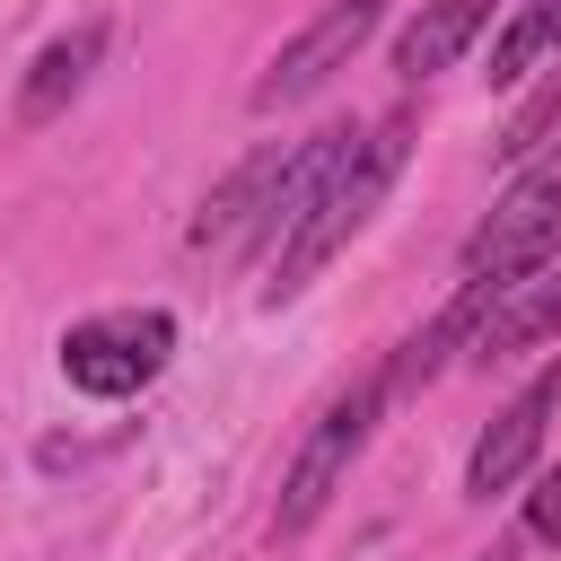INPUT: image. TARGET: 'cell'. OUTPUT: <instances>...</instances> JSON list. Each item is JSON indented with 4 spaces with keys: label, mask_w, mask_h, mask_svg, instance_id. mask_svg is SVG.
Masks as SVG:
<instances>
[{
    "label": "cell",
    "mask_w": 561,
    "mask_h": 561,
    "mask_svg": "<svg viewBox=\"0 0 561 561\" xmlns=\"http://www.w3.org/2000/svg\"><path fill=\"white\" fill-rule=\"evenodd\" d=\"M96 53H105V18H79L70 35H53V44L26 61V79H18V123H53V114L88 88Z\"/></svg>",
    "instance_id": "obj_9"
},
{
    "label": "cell",
    "mask_w": 561,
    "mask_h": 561,
    "mask_svg": "<svg viewBox=\"0 0 561 561\" xmlns=\"http://www.w3.org/2000/svg\"><path fill=\"white\" fill-rule=\"evenodd\" d=\"M167 351H175V316L167 307H123V316H88V324L61 333V377L96 403H123L167 368Z\"/></svg>",
    "instance_id": "obj_4"
},
{
    "label": "cell",
    "mask_w": 561,
    "mask_h": 561,
    "mask_svg": "<svg viewBox=\"0 0 561 561\" xmlns=\"http://www.w3.org/2000/svg\"><path fill=\"white\" fill-rule=\"evenodd\" d=\"M552 403H561V359L473 438V456H465V500H491V491H508L526 465H535V447H543V421H552Z\"/></svg>",
    "instance_id": "obj_7"
},
{
    "label": "cell",
    "mask_w": 561,
    "mask_h": 561,
    "mask_svg": "<svg viewBox=\"0 0 561 561\" xmlns=\"http://www.w3.org/2000/svg\"><path fill=\"white\" fill-rule=\"evenodd\" d=\"M561 254V149L526 158V175L491 202V219L465 237V280H517Z\"/></svg>",
    "instance_id": "obj_3"
},
{
    "label": "cell",
    "mask_w": 561,
    "mask_h": 561,
    "mask_svg": "<svg viewBox=\"0 0 561 561\" xmlns=\"http://www.w3.org/2000/svg\"><path fill=\"white\" fill-rule=\"evenodd\" d=\"M280 158L289 149H254L210 202H202V219H193V254H263V210H272V184H280Z\"/></svg>",
    "instance_id": "obj_8"
},
{
    "label": "cell",
    "mask_w": 561,
    "mask_h": 561,
    "mask_svg": "<svg viewBox=\"0 0 561 561\" xmlns=\"http://www.w3.org/2000/svg\"><path fill=\"white\" fill-rule=\"evenodd\" d=\"M465 351L508 359L526 342H561V263H535L517 280H465Z\"/></svg>",
    "instance_id": "obj_6"
},
{
    "label": "cell",
    "mask_w": 561,
    "mask_h": 561,
    "mask_svg": "<svg viewBox=\"0 0 561 561\" xmlns=\"http://www.w3.org/2000/svg\"><path fill=\"white\" fill-rule=\"evenodd\" d=\"M543 53H561V0H526V9L508 18L500 53H491V88H517Z\"/></svg>",
    "instance_id": "obj_11"
},
{
    "label": "cell",
    "mask_w": 561,
    "mask_h": 561,
    "mask_svg": "<svg viewBox=\"0 0 561 561\" xmlns=\"http://www.w3.org/2000/svg\"><path fill=\"white\" fill-rule=\"evenodd\" d=\"M403 149H412V123L403 114H386V123H368L359 140H351V158L324 175V193H316V210L280 237V254H272V272H263V307H289L368 219H377V202L394 193V175H403Z\"/></svg>",
    "instance_id": "obj_1"
},
{
    "label": "cell",
    "mask_w": 561,
    "mask_h": 561,
    "mask_svg": "<svg viewBox=\"0 0 561 561\" xmlns=\"http://www.w3.org/2000/svg\"><path fill=\"white\" fill-rule=\"evenodd\" d=\"M491 9H500V0H421V18L394 35V70H403V79H438V70H456L465 44L491 26Z\"/></svg>",
    "instance_id": "obj_10"
},
{
    "label": "cell",
    "mask_w": 561,
    "mask_h": 561,
    "mask_svg": "<svg viewBox=\"0 0 561 561\" xmlns=\"http://www.w3.org/2000/svg\"><path fill=\"white\" fill-rule=\"evenodd\" d=\"M552 131H561V61H552V70H543V88H535V96H526V105L500 123V140H491V149H500L508 167H526V158H535Z\"/></svg>",
    "instance_id": "obj_12"
},
{
    "label": "cell",
    "mask_w": 561,
    "mask_h": 561,
    "mask_svg": "<svg viewBox=\"0 0 561 561\" xmlns=\"http://www.w3.org/2000/svg\"><path fill=\"white\" fill-rule=\"evenodd\" d=\"M377 403H386V377H359L351 394H333V403L316 412V430L298 438V456H289V473H280V508H272V535H280V543L324 517V500L342 491L351 456H359L368 430H377Z\"/></svg>",
    "instance_id": "obj_2"
},
{
    "label": "cell",
    "mask_w": 561,
    "mask_h": 561,
    "mask_svg": "<svg viewBox=\"0 0 561 561\" xmlns=\"http://www.w3.org/2000/svg\"><path fill=\"white\" fill-rule=\"evenodd\" d=\"M526 535H543V543H561V465L526 491Z\"/></svg>",
    "instance_id": "obj_13"
},
{
    "label": "cell",
    "mask_w": 561,
    "mask_h": 561,
    "mask_svg": "<svg viewBox=\"0 0 561 561\" xmlns=\"http://www.w3.org/2000/svg\"><path fill=\"white\" fill-rule=\"evenodd\" d=\"M377 26H386V0H324V9L272 53V70L254 79V114H280V105H307L316 88H333V70H351Z\"/></svg>",
    "instance_id": "obj_5"
},
{
    "label": "cell",
    "mask_w": 561,
    "mask_h": 561,
    "mask_svg": "<svg viewBox=\"0 0 561 561\" xmlns=\"http://www.w3.org/2000/svg\"><path fill=\"white\" fill-rule=\"evenodd\" d=\"M473 561H517V543H491V552H473Z\"/></svg>",
    "instance_id": "obj_14"
}]
</instances>
